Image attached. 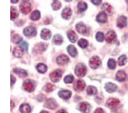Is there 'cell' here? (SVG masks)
I'll use <instances>...</instances> for the list:
<instances>
[{"label": "cell", "mask_w": 128, "mask_h": 113, "mask_svg": "<svg viewBox=\"0 0 128 113\" xmlns=\"http://www.w3.org/2000/svg\"><path fill=\"white\" fill-rule=\"evenodd\" d=\"M74 80V77L73 75L72 74H70V75H67V76H66L64 77V81L66 83H71L73 82Z\"/></svg>", "instance_id": "f35d334b"}, {"label": "cell", "mask_w": 128, "mask_h": 113, "mask_svg": "<svg viewBox=\"0 0 128 113\" xmlns=\"http://www.w3.org/2000/svg\"><path fill=\"white\" fill-rule=\"evenodd\" d=\"M69 58L66 55H61L57 57L56 62L58 65H64L68 62Z\"/></svg>", "instance_id": "7c38bea8"}, {"label": "cell", "mask_w": 128, "mask_h": 113, "mask_svg": "<svg viewBox=\"0 0 128 113\" xmlns=\"http://www.w3.org/2000/svg\"><path fill=\"white\" fill-rule=\"evenodd\" d=\"M11 103H12V105H11V110H12V109H13V107H14V103H13V101L11 102Z\"/></svg>", "instance_id": "c3c4849f"}, {"label": "cell", "mask_w": 128, "mask_h": 113, "mask_svg": "<svg viewBox=\"0 0 128 113\" xmlns=\"http://www.w3.org/2000/svg\"><path fill=\"white\" fill-rule=\"evenodd\" d=\"M24 53V49L22 46H16L14 49L13 54L16 58H20Z\"/></svg>", "instance_id": "5bb4252c"}, {"label": "cell", "mask_w": 128, "mask_h": 113, "mask_svg": "<svg viewBox=\"0 0 128 113\" xmlns=\"http://www.w3.org/2000/svg\"><path fill=\"white\" fill-rule=\"evenodd\" d=\"M20 12L24 14H28L32 10V6L28 1H24L20 4Z\"/></svg>", "instance_id": "5b68a950"}, {"label": "cell", "mask_w": 128, "mask_h": 113, "mask_svg": "<svg viewBox=\"0 0 128 113\" xmlns=\"http://www.w3.org/2000/svg\"><path fill=\"white\" fill-rule=\"evenodd\" d=\"M23 32L24 36L28 38L36 36V29L32 26H28V27L24 28Z\"/></svg>", "instance_id": "277c9868"}, {"label": "cell", "mask_w": 128, "mask_h": 113, "mask_svg": "<svg viewBox=\"0 0 128 113\" xmlns=\"http://www.w3.org/2000/svg\"><path fill=\"white\" fill-rule=\"evenodd\" d=\"M87 4L84 2H80L78 4V9L80 12H84L87 9Z\"/></svg>", "instance_id": "836d02e7"}, {"label": "cell", "mask_w": 128, "mask_h": 113, "mask_svg": "<svg viewBox=\"0 0 128 113\" xmlns=\"http://www.w3.org/2000/svg\"><path fill=\"white\" fill-rule=\"evenodd\" d=\"M51 7L54 10H58L61 8L62 4L59 1H54L51 5Z\"/></svg>", "instance_id": "74e56055"}, {"label": "cell", "mask_w": 128, "mask_h": 113, "mask_svg": "<svg viewBox=\"0 0 128 113\" xmlns=\"http://www.w3.org/2000/svg\"><path fill=\"white\" fill-rule=\"evenodd\" d=\"M40 17V13L39 10H36L32 12L30 15V19L33 21H37Z\"/></svg>", "instance_id": "f1b7e54d"}, {"label": "cell", "mask_w": 128, "mask_h": 113, "mask_svg": "<svg viewBox=\"0 0 128 113\" xmlns=\"http://www.w3.org/2000/svg\"><path fill=\"white\" fill-rule=\"evenodd\" d=\"M94 113H105L104 110L101 108H98L96 110L94 111Z\"/></svg>", "instance_id": "f6af8a7d"}, {"label": "cell", "mask_w": 128, "mask_h": 113, "mask_svg": "<svg viewBox=\"0 0 128 113\" xmlns=\"http://www.w3.org/2000/svg\"><path fill=\"white\" fill-rule=\"evenodd\" d=\"M128 24L127 18L124 16H121L119 17L117 21V25L118 27L120 28H123L126 26Z\"/></svg>", "instance_id": "8fae6325"}, {"label": "cell", "mask_w": 128, "mask_h": 113, "mask_svg": "<svg viewBox=\"0 0 128 113\" xmlns=\"http://www.w3.org/2000/svg\"><path fill=\"white\" fill-rule=\"evenodd\" d=\"M126 3H127V4H128V1H126Z\"/></svg>", "instance_id": "f907efd6"}, {"label": "cell", "mask_w": 128, "mask_h": 113, "mask_svg": "<svg viewBox=\"0 0 128 113\" xmlns=\"http://www.w3.org/2000/svg\"><path fill=\"white\" fill-rule=\"evenodd\" d=\"M18 2V0H16V1H14V0H12V1H11V3H13V4H14V3H17Z\"/></svg>", "instance_id": "7dc6e473"}, {"label": "cell", "mask_w": 128, "mask_h": 113, "mask_svg": "<svg viewBox=\"0 0 128 113\" xmlns=\"http://www.w3.org/2000/svg\"><path fill=\"white\" fill-rule=\"evenodd\" d=\"M12 40L14 43H15V44H20L22 41V38L21 37V36H20V35L15 34L14 35L13 37H12Z\"/></svg>", "instance_id": "d590c367"}, {"label": "cell", "mask_w": 128, "mask_h": 113, "mask_svg": "<svg viewBox=\"0 0 128 113\" xmlns=\"http://www.w3.org/2000/svg\"><path fill=\"white\" fill-rule=\"evenodd\" d=\"M116 78V79L117 81L120 82L124 81H125L126 78V74L125 71L122 70H120L117 73Z\"/></svg>", "instance_id": "cb8c5ba5"}, {"label": "cell", "mask_w": 128, "mask_h": 113, "mask_svg": "<svg viewBox=\"0 0 128 113\" xmlns=\"http://www.w3.org/2000/svg\"><path fill=\"white\" fill-rule=\"evenodd\" d=\"M78 45H79L80 48L85 49L88 46V42L87 41L85 40V39L82 38L80 39V40L79 41V42H78Z\"/></svg>", "instance_id": "e575fe53"}, {"label": "cell", "mask_w": 128, "mask_h": 113, "mask_svg": "<svg viewBox=\"0 0 128 113\" xmlns=\"http://www.w3.org/2000/svg\"><path fill=\"white\" fill-rule=\"evenodd\" d=\"M62 76V71L59 69H56L50 73V78L53 82H58L61 79Z\"/></svg>", "instance_id": "7a4b0ae2"}, {"label": "cell", "mask_w": 128, "mask_h": 113, "mask_svg": "<svg viewBox=\"0 0 128 113\" xmlns=\"http://www.w3.org/2000/svg\"><path fill=\"white\" fill-rule=\"evenodd\" d=\"M108 67L109 69L113 70L116 68V61L114 59H109L108 62Z\"/></svg>", "instance_id": "8d00e7d4"}, {"label": "cell", "mask_w": 128, "mask_h": 113, "mask_svg": "<svg viewBox=\"0 0 128 113\" xmlns=\"http://www.w3.org/2000/svg\"><path fill=\"white\" fill-rule=\"evenodd\" d=\"M74 89L77 91H82L86 87V83L82 80H78L74 84Z\"/></svg>", "instance_id": "9c48e42d"}, {"label": "cell", "mask_w": 128, "mask_h": 113, "mask_svg": "<svg viewBox=\"0 0 128 113\" xmlns=\"http://www.w3.org/2000/svg\"><path fill=\"white\" fill-rule=\"evenodd\" d=\"M97 21L100 22V23L104 24L107 21V16L104 12H100L98 14V15L96 17Z\"/></svg>", "instance_id": "ffe728a7"}, {"label": "cell", "mask_w": 128, "mask_h": 113, "mask_svg": "<svg viewBox=\"0 0 128 113\" xmlns=\"http://www.w3.org/2000/svg\"><path fill=\"white\" fill-rule=\"evenodd\" d=\"M18 16V13L16 10V8L13 7H11L10 9V18H11L12 20H14V19L17 17Z\"/></svg>", "instance_id": "4dcf8cb0"}, {"label": "cell", "mask_w": 128, "mask_h": 113, "mask_svg": "<svg viewBox=\"0 0 128 113\" xmlns=\"http://www.w3.org/2000/svg\"><path fill=\"white\" fill-rule=\"evenodd\" d=\"M76 29L79 33L82 34H86L88 32V28L83 24L79 23L76 25Z\"/></svg>", "instance_id": "9a60e30c"}, {"label": "cell", "mask_w": 128, "mask_h": 113, "mask_svg": "<svg viewBox=\"0 0 128 113\" xmlns=\"http://www.w3.org/2000/svg\"><path fill=\"white\" fill-rule=\"evenodd\" d=\"M127 57L125 55H122L120 57H119L118 59V61H117V63L119 66H124L125 65L127 62Z\"/></svg>", "instance_id": "f546056e"}, {"label": "cell", "mask_w": 128, "mask_h": 113, "mask_svg": "<svg viewBox=\"0 0 128 113\" xmlns=\"http://www.w3.org/2000/svg\"><path fill=\"white\" fill-rule=\"evenodd\" d=\"M40 113H48V112L46 111H42Z\"/></svg>", "instance_id": "681fc988"}, {"label": "cell", "mask_w": 128, "mask_h": 113, "mask_svg": "<svg viewBox=\"0 0 128 113\" xmlns=\"http://www.w3.org/2000/svg\"><path fill=\"white\" fill-rule=\"evenodd\" d=\"M117 89V86L115 84L112 83V82H108L105 85V90L108 92H109V93L114 92Z\"/></svg>", "instance_id": "2e32d148"}, {"label": "cell", "mask_w": 128, "mask_h": 113, "mask_svg": "<svg viewBox=\"0 0 128 113\" xmlns=\"http://www.w3.org/2000/svg\"><path fill=\"white\" fill-rule=\"evenodd\" d=\"M86 73V67L82 63H79L76 65L75 69V73L78 77H83Z\"/></svg>", "instance_id": "6da1fadb"}, {"label": "cell", "mask_w": 128, "mask_h": 113, "mask_svg": "<svg viewBox=\"0 0 128 113\" xmlns=\"http://www.w3.org/2000/svg\"><path fill=\"white\" fill-rule=\"evenodd\" d=\"M67 36L72 43H75L78 40V36L73 30H69L67 32Z\"/></svg>", "instance_id": "44dd1931"}, {"label": "cell", "mask_w": 128, "mask_h": 113, "mask_svg": "<svg viewBox=\"0 0 128 113\" xmlns=\"http://www.w3.org/2000/svg\"><path fill=\"white\" fill-rule=\"evenodd\" d=\"M102 1L101 0H98V1H96V0H93V1H91V3L95 5H100V4H102Z\"/></svg>", "instance_id": "7bdbcfd3"}, {"label": "cell", "mask_w": 128, "mask_h": 113, "mask_svg": "<svg viewBox=\"0 0 128 113\" xmlns=\"http://www.w3.org/2000/svg\"><path fill=\"white\" fill-rule=\"evenodd\" d=\"M58 95L60 96V98H62V99H68L71 96L72 92L70 90H62L59 91Z\"/></svg>", "instance_id": "4fadbf2b"}, {"label": "cell", "mask_w": 128, "mask_h": 113, "mask_svg": "<svg viewBox=\"0 0 128 113\" xmlns=\"http://www.w3.org/2000/svg\"><path fill=\"white\" fill-rule=\"evenodd\" d=\"M24 88L26 91L32 92L35 89V84L32 80L27 79L24 83Z\"/></svg>", "instance_id": "8992f818"}, {"label": "cell", "mask_w": 128, "mask_h": 113, "mask_svg": "<svg viewBox=\"0 0 128 113\" xmlns=\"http://www.w3.org/2000/svg\"><path fill=\"white\" fill-rule=\"evenodd\" d=\"M13 72L16 75L19 76L20 77H25L28 75V73L26 70L22 69H18V68H14L13 69Z\"/></svg>", "instance_id": "d4e9b609"}, {"label": "cell", "mask_w": 128, "mask_h": 113, "mask_svg": "<svg viewBox=\"0 0 128 113\" xmlns=\"http://www.w3.org/2000/svg\"><path fill=\"white\" fill-rule=\"evenodd\" d=\"M67 51L70 55H71L72 57H76L78 54L77 49L75 46L71 45L67 47Z\"/></svg>", "instance_id": "7402d4cb"}, {"label": "cell", "mask_w": 128, "mask_h": 113, "mask_svg": "<svg viewBox=\"0 0 128 113\" xmlns=\"http://www.w3.org/2000/svg\"><path fill=\"white\" fill-rule=\"evenodd\" d=\"M56 113H68V112L64 110H60Z\"/></svg>", "instance_id": "bcb514c9"}, {"label": "cell", "mask_w": 128, "mask_h": 113, "mask_svg": "<svg viewBox=\"0 0 128 113\" xmlns=\"http://www.w3.org/2000/svg\"><path fill=\"white\" fill-rule=\"evenodd\" d=\"M36 69L39 73L43 74L47 71V67L46 65L43 64V63H39L36 66Z\"/></svg>", "instance_id": "83f0119b"}, {"label": "cell", "mask_w": 128, "mask_h": 113, "mask_svg": "<svg viewBox=\"0 0 128 113\" xmlns=\"http://www.w3.org/2000/svg\"><path fill=\"white\" fill-rule=\"evenodd\" d=\"M21 45L22 46V48L24 49V50H25L26 51H28V43L26 42L25 41H22Z\"/></svg>", "instance_id": "b9f144b4"}, {"label": "cell", "mask_w": 128, "mask_h": 113, "mask_svg": "<svg viewBox=\"0 0 128 113\" xmlns=\"http://www.w3.org/2000/svg\"><path fill=\"white\" fill-rule=\"evenodd\" d=\"M98 90L94 86H89L86 89V92H87V94L88 95H95L97 93Z\"/></svg>", "instance_id": "1f68e13d"}, {"label": "cell", "mask_w": 128, "mask_h": 113, "mask_svg": "<svg viewBox=\"0 0 128 113\" xmlns=\"http://www.w3.org/2000/svg\"><path fill=\"white\" fill-rule=\"evenodd\" d=\"M102 9L104 13L108 15H111L113 12V8L110 4L108 3H104L102 5Z\"/></svg>", "instance_id": "e0dca14e"}, {"label": "cell", "mask_w": 128, "mask_h": 113, "mask_svg": "<svg viewBox=\"0 0 128 113\" xmlns=\"http://www.w3.org/2000/svg\"><path fill=\"white\" fill-rule=\"evenodd\" d=\"M53 42L54 44L56 45H60L62 44L63 42V37L60 34L55 35L53 38Z\"/></svg>", "instance_id": "4316f807"}, {"label": "cell", "mask_w": 128, "mask_h": 113, "mask_svg": "<svg viewBox=\"0 0 128 113\" xmlns=\"http://www.w3.org/2000/svg\"><path fill=\"white\" fill-rule=\"evenodd\" d=\"M55 85H52V84L50 83H47L44 87V91L47 92H52L55 90Z\"/></svg>", "instance_id": "d6a6232c"}, {"label": "cell", "mask_w": 128, "mask_h": 113, "mask_svg": "<svg viewBox=\"0 0 128 113\" xmlns=\"http://www.w3.org/2000/svg\"><path fill=\"white\" fill-rule=\"evenodd\" d=\"M120 104V100L116 98H111L107 100L106 105L110 108H115L118 106Z\"/></svg>", "instance_id": "30bf717a"}, {"label": "cell", "mask_w": 128, "mask_h": 113, "mask_svg": "<svg viewBox=\"0 0 128 113\" xmlns=\"http://www.w3.org/2000/svg\"><path fill=\"white\" fill-rule=\"evenodd\" d=\"M20 110L22 113H30L31 107L28 104L24 103L20 106Z\"/></svg>", "instance_id": "484cf974"}, {"label": "cell", "mask_w": 128, "mask_h": 113, "mask_svg": "<svg viewBox=\"0 0 128 113\" xmlns=\"http://www.w3.org/2000/svg\"><path fill=\"white\" fill-rule=\"evenodd\" d=\"M41 38L44 40H48L51 37V32L47 29H44L42 30L40 33Z\"/></svg>", "instance_id": "d6986e66"}, {"label": "cell", "mask_w": 128, "mask_h": 113, "mask_svg": "<svg viewBox=\"0 0 128 113\" xmlns=\"http://www.w3.org/2000/svg\"><path fill=\"white\" fill-rule=\"evenodd\" d=\"M72 14V11L70 8H66L63 10L62 12V16L63 18L66 20H68L71 17Z\"/></svg>", "instance_id": "603a6c76"}, {"label": "cell", "mask_w": 128, "mask_h": 113, "mask_svg": "<svg viewBox=\"0 0 128 113\" xmlns=\"http://www.w3.org/2000/svg\"><path fill=\"white\" fill-rule=\"evenodd\" d=\"M117 38V36L116 34L114 32H112V31H109L106 35V37H105V40L108 43H110V44H112L115 42Z\"/></svg>", "instance_id": "ba28073f"}, {"label": "cell", "mask_w": 128, "mask_h": 113, "mask_svg": "<svg viewBox=\"0 0 128 113\" xmlns=\"http://www.w3.org/2000/svg\"><path fill=\"white\" fill-rule=\"evenodd\" d=\"M47 47V45L45 44H43V43H40V44L38 45V48L40 49V51H43L46 50Z\"/></svg>", "instance_id": "60d3db41"}, {"label": "cell", "mask_w": 128, "mask_h": 113, "mask_svg": "<svg viewBox=\"0 0 128 113\" xmlns=\"http://www.w3.org/2000/svg\"><path fill=\"white\" fill-rule=\"evenodd\" d=\"M96 40L98 42H102L104 40V35L103 34V33L98 32L96 34Z\"/></svg>", "instance_id": "ab89813d"}, {"label": "cell", "mask_w": 128, "mask_h": 113, "mask_svg": "<svg viewBox=\"0 0 128 113\" xmlns=\"http://www.w3.org/2000/svg\"><path fill=\"white\" fill-rule=\"evenodd\" d=\"M16 81V79L15 77H14L13 75H11V86L12 87L13 85H14V83H15V82Z\"/></svg>", "instance_id": "ee69618b"}, {"label": "cell", "mask_w": 128, "mask_h": 113, "mask_svg": "<svg viewBox=\"0 0 128 113\" xmlns=\"http://www.w3.org/2000/svg\"><path fill=\"white\" fill-rule=\"evenodd\" d=\"M44 107L50 108V109H55L57 107V103L55 100L53 98H49L47 99L44 104Z\"/></svg>", "instance_id": "52a82bcc"}, {"label": "cell", "mask_w": 128, "mask_h": 113, "mask_svg": "<svg viewBox=\"0 0 128 113\" xmlns=\"http://www.w3.org/2000/svg\"><path fill=\"white\" fill-rule=\"evenodd\" d=\"M101 64H102V61L98 56H94L92 57L89 62L90 66L93 69L98 68Z\"/></svg>", "instance_id": "3957f363"}, {"label": "cell", "mask_w": 128, "mask_h": 113, "mask_svg": "<svg viewBox=\"0 0 128 113\" xmlns=\"http://www.w3.org/2000/svg\"><path fill=\"white\" fill-rule=\"evenodd\" d=\"M79 110L84 113H88L90 112V104L86 102H82L80 103L79 105Z\"/></svg>", "instance_id": "ac0fdd59"}]
</instances>
